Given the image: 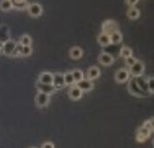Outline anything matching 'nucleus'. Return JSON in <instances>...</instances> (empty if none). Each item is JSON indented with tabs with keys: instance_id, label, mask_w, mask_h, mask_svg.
<instances>
[{
	"instance_id": "1",
	"label": "nucleus",
	"mask_w": 154,
	"mask_h": 148,
	"mask_svg": "<svg viewBox=\"0 0 154 148\" xmlns=\"http://www.w3.org/2000/svg\"><path fill=\"white\" fill-rule=\"evenodd\" d=\"M128 91L134 95L135 96H138V97H143L145 96L144 92L141 89L140 86L138 85L137 81H136V79L133 77L132 79H130L129 80V83L128 86Z\"/></svg>"
},
{
	"instance_id": "14",
	"label": "nucleus",
	"mask_w": 154,
	"mask_h": 148,
	"mask_svg": "<svg viewBox=\"0 0 154 148\" xmlns=\"http://www.w3.org/2000/svg\"><path fill=\"white\" fill-rule=\"evenodd\" d=\"M53 78H54V73L48 72V71H44L38 76V82L42 84L52 85L53 84Z\"/></svg>"
},
{
	"instance_id": "9",
	"label": "nucleus",
	"mask_w": 154,
	"mask_h": 148,
	"mask_svg": "<svg viewBox=\"0 0 154 148\" xmlns=\"http://www.w3.org/2000/svg\"><path fill=\"white\" fill-rule=\"evenodd\" d=\"M151 131L149 129H147L146 128L141 127L136 132V140L140 143H143V142H145L150 137H151Z\"/></svg>"
},
{
	"instance_id": "25",
	"label": "nucleus",
	"mask_w": 154,
	"mask_h": 148,
	"mask_svg": "<svg viewBox=\"0 0 154 148\" xmlns=\"http://www.w3.org/2000/svg\"><path fill=\"white\" fill-rule=\"evenodd\" d=\"M31 43H32L31 38L27 34L22 35V37L20 38V39H19V44H21L23 46H31Z\"/></svg>"
},
{
	"instance_id": "3",
	"label": "nucleus",
	"mask_w": 154,
	"mask_h": 148,
	"mask_svg": "<svg viewBox=\"0 0 154 148\" xmlns=\"http://www.w3.org/2000/svg\"><path fill=\"white\" fill-rule=\"evenodd\" d=\"M119 30V25L118 23L113 20H107L103 21L102 25V32L110 35L112 32Z\"/></svg>"
},
{
	"instance_id": "10",
	"label": "nucleus",
	"mask_w": 154,
	"mask_h": 148,
	"mask_svg": "<svg viewBox=\"0 0 154 148\" xmlns=\"http://www.w3.org/2000/svg\"><path fill=\"white\" fill-rule=\"evenodd\" d=\"M98 61L103 66H110L114 63V57L109 53L103 52L98 56Z\"/></svg>"
},
{
	"instance_id": "29",
	"label": "nucleus",
	"mask_w": 154,
	"mask_h": 148,
	"mask_svg": "<svg viewBox=\"0 0 154 148\" xmlns=\"http://www.w3.org/2000/svg\"><path fill=\"white\" fill-rule=\"evenodd\" d=\"M136 61H137V59H135L133 55L132 56H130V57H128V58H126V59H125V63L127 64V66H128L129 68L135 64Z\"/></svg>"
},
{
	"instance_id": "21",
	"label": "nucleus",
	"mask_w": 154,
	"mask_h": 148,
	"mask_svg": "<svg viewBox=\"0 0 154 148\" xmlns=\"http://www.w3.org/2000/svg\"><path fill=\"white\" fill-rule=\"evenodd\" d=\"M71 73H72V76H73V78H74L75 84L78 83V82H79V81L82 80L83 79H85V78H84V73H83V71H82L81 70L76 69V70L72 71Z\"/></svg>"
},
{
	"instance_id": "30",
	"label": "nucleus",
	"mask_w": 154,
	"mask_h": 148,
	"mask_svg": "<svg viewBox=\"0 0 154 148\" xmlns=\"http://www.w3.org/2000/svg\"><path fill=\"white\" fill-rule=\"evenodd\" d=\"M41 148H54V145L51 142H45L41 146Z\"/></svg>"
},
{
	"instance_id": "19",
	"label": "nucleus",
	"mask_w": 154,
	"mask_h": 148,
	"mask_svg": "<svg viewBox=\"0 0 154 148\" xmlns=\"http://www.w3.org/2000/svg\"><path fill=\"white\" fill-rule=\"evenodd\" d=\"M110 44L113 45H118L122 41V34L120 33L119 30L114 31L110 35Z\"/></svg>"
},
{
	"instance_id": "20",
	"label": "nucleus",
	"mask_w": 154,
	"mask_h": 148,
	"mask_svg": "<svg viewBox=\"0 0 154 148\" xmlns=\"http://www.w3.org/2000/svg\"><path fill=\"white\" fill-rule=\"evenodd\" d=\"M13 4V7L18 9V10H24L26 8H28L29 6V2L27 1H22V0H15V1H12Z\"/></svg>"
},
{
	"instance_id": "15",
	"label": "nucleus",
	"mask_w": 154,
	"mask_h": 148,
	"mask_svg": "<svg viewBox=\"0 0 154 148\" xmlns=\"http://www.w3.org/2000/svg\"><path fill=\"white\" fill-rule=\"evenodd\" d=\"M75 85L78 87H79L82 90V92L90 91L94 88V83L91 80H88V79H83L82 80H80L79 82L76 83Z\"/></svg>"
},
{
	"instance_id": "5",
	"label": "nucleus",
	"mask_w": 154,
	"mask_h": 148,
	"mask_svg": "<svg viewBox=\"0 0 154 148\" xmlns=\"http://www.w3.org/2000/svg\"><path fill=\"white\" fill-rule=\"evenodd\" d=\"M16 45L17 43L12 39H9L5 43H3V52L2 54H4L5 55L7 56H13L15 48H16Z\"/></svg>"
},
{
	"instance_id": "32",
	"label": "nucleus",
	"mask_w": 154,
	"mask_h": 148,
	"mask_svg": "<svg viewBox=\"0 0 154 148\" xmlns=\"http://www.w3.org/2000/svg\"><path fill=\"white\" fill-rule=\"evenodd\" d=\"M3 52V42L0 41V54H2Z\"/></svg>"
},
{
	"instance_id": "4",
	"label": "nucleus",
	"mask_w": 154,
	"mask_h": 148,
	"mask_svg": "<svg viewBox=\"0 0 154 148\" xmlns=\"http://www.w3.org/2000/svg\"><path fill=\"white\" fill-rule=\"evenodd\" d=\"M28 12H29V14L31 17L37 18V17H39L42 14V13H43V7L38 3H32V4H29V6H28Z\"/></svg>"
},
{
	"instance_id": "27",
	"label": "nucleus",
	"mask_w": 154,
	"mask_h": 148,
	"mask_svg": "<svg viewBox=\"0 0 154 148\" xmlns=\"http://www.w3.org/2000/svg\"><path fill=\"white\" fill-rule=\"evenodd\" d=\"M146 85H147V89H148L149 93L152 95L154 92V79H153V77H150V78H148V80H147V82H146Z\"/></svg>"
},
{
	"instance_id": "33",
	"label": "nucleus",
	"mask_w": 154,
	"mask_h": 148,
	"mask_svg": "<svg viewBox=\"0 0 154 148\" xmlns=\"http://www.w3.org/2000/svg\"><path fill=\"white\" fill-rule=\"evenodd\" d=\"M30 148H36V147H30Z\"/></svg>"
},
{
	"instance_id": "12",
	"label": "nucleus",
	"mask_w": 154,
	"mask_h": 148,
	"mask_svg": "<svg viewBox=\"0 0 154 148\" xmlns=\"http://www.w3.org/2000/svg\"><path fill=\"white\" fill-rule=\"evenodd\" d=\"M36 87H37V89L38 92L40 93H44V94H46L48 96H51L52 94L54 93L55 89L54 87H53V85H47V84H42L40 82H37L36 84Z\"/></svg>"
},
{
	"instance_id": "23",
	"label": "nucleus",
	"mask_w": 154,
	"mask_h": 148,
	"mask_svg": "<svg viewBox=\"0 0 154 148\" xmlns=\"http://www.w3.org/2000/svg\"><path fill=\"white\" fill-rule=\"evenodd\" d=\"M13 8V4H12V1L10 0H3L0 2V9L2 11H9Z\"/></svg>"
},
{
	"instance_id": "16",
	"label": "nucleus",
	"mask_w": 154,
	"mask_h": 148,
	"mask_svg": "<svg viewBox=\"0 0 154 148\" xmlns=\"http://www.w3.org/2000/svg\"><path fill=\"white\" fill-rule=\"evenodd\" d=\"M83 55V50L79 46H73L69 50V56L73 60H79Z\"/></svg>"
},
{
	"instance_id": "2",
	"label": "nucleus",
	"mask_w": 154,
	"mask_h": 148,
	"mask_svg": "<svg viewBox=\"0 0 154 148\" xmlns=\"http://www.w3.org/2000/svg\"><path fill=\"white\" fill-rule=\"evenodd\" d=\"M144 69H145V67H144L143 63L137 60L136 63L129 68L128 72L134 78H138L143 75V73L144 72Z\"/></svg>"
},
{
	"instance_id": "8",
	"label": "nucleus",
	"mask_w": 154,
	"mask_h": 148,
	"mask_svg": "<svg viewBox=\"0 0 154 148\" xmlns=\"http://www.w3.org/2000/svg\"><path fill=\"white\" fill-rule=\"evenodd\" d=\"M130 74L128 72V70L127 69H119L115 73V80L118 83H124L127 82L129 80Z\"/></svg>"
},
{
	"instance_id": "17",
	"label": "nucleus",
	"mask_w": 154,
	"mask_h": 148,
	"mask_svg": "<svg viewBox=\"0 0 154 148\" xmlns=\"http://www.w3.org/2000/svg\"><path fill=\"white\" fill-rule=\"evenodd\" d=\"M97 41L102 46H107L110 45V35L101 32L97 37Z\"/></svg>"
},
{
	"instance_id": "6",
	"label": "nucleus",
	"mask_w": 154,
	"mask_h": 148,
	"mask_svg": "<svg viewBox=\"0 0 154 148\" xmlns=\"http://www.w3.org/2000/svg\"><path fill=\"white\" fill-rule=\"evenodd\" d=\"M53 87H54L55 90L63 89L65 87L64 83V79H63V73L62 72H55L54 73V78H53Z\"/></svg>"
},
{
	"instance_id": "13",
	"label": "nucleus",
	"mask_w": 154,
	"mask_h": 148,
	"mask_svg": "<svg viewBox=\"0 0 154 148\" xmlns=\"http://www.w3.org/2000/svg\"><path fill=\"white\" fill-rule=\"evenodd\" d=\"M101 75V70L97 66H91L88 70L87 73V79L88 80H94L98 79Z\"/></svg>"
},
{
	"instance_id": "22",
	"label": "nucleus",
	"mask_w": 154,
	"mask_h": 148,
	"mask_svg": "<svg viewBox=\"0 0 154 148\" xmlns=\"http://www.w3.org/2000/svg\"><path fill=\"white\" fill-rule=\"evenodd\" d=\"M63 79H64V83L65 86H73L75 85V80L72 76L71 71H67L63 73Z\"/></svg>"
},
{
	"instance_id": "28",
	"label": "nucleus",
	"mask_w": 154,
	"mask_h": 148,
	"mask_svg": "<svg viewBox=\"0 0 154 148\" xmlns=\"http://www.w3.org/2000/svg\"><path fill=\"white\" fill-rule=\"evenodd\" d=\"M143 127L149 129L151 132H152V131H153V120H152H152H147V121L143 123Z\"/></svg>"
},
{
	"instance_id": "24",
	"label": "nucleus",
	"mask_w": 154,
	"mask_h": 148,
	"mask_svg": "<svg viewBox=\"0 0 154 148\" xmlns=\"http://www.w3.org/2000/svg\"><path fill=\"white\" fill-rule=\"evenodd\" d=\"M120 56L124 57L125 59L126 58H128L130 56H132L133 55V51L131 48L128 47V46H123L121 49H120Z\"/></svg>"
},
{
	"instance_id": "18",
	"label": "nucleus",
	"mask_w": 154,
	"mask_h": 148,
	"mask_svg": "<svg viewBox=\"0 0 154 148\" xmlns=\"http://www.w3.org/2000/svg\"><path fill=\"white\" fill-rule=\"evenodd\" d=\"M140 14H141L140 10L134 6V7H129L128 8L127 15L130 20H136L140 17Z\"/></svg>"
},
{
	"instance_id": "11",
	"label": "nucleus",
	"mask_w": 154,
	"mask_h": 148,
	"mask_svg": "<svg viewBox=\"0 0 154 148\" xmlns=\"http://www.w3.org/2000/svg\"><path fill=\"white\" fill-rule=\"evenodd\" d=\"M68 95H69V97L71 100L77 101V100H79V99L81 98V96H82V95H83V92H82V90H81L79 87H78L76 85H73V86H71V87L69 88Z\"/></svg>"
},
{
	"instance_id": "26",
	"label": "nucleus",
	"mask_w": 154,
	"mask_h": 148,
	"mask_svg": "<svg viewBox=\"0 0 154 148\" xmlns=\"http://www.w3.org/2000/svg\"><path fill=\"white\" fill-rule=\"evenodd\" d=\"M32 54V47L31 46H22V50H21V54L20 56H29Z\"/></svg>"
},
{
	"instance_id": "31",
	"label": "nucleus",
	"mask_w": 154,
	"mask_h": 148,
	"mask_svg": "<svg viewBox=\"0 0 154 148\" xmlns=\"http://www.w3.org/2000/svg\"><path fill=\"white\" fill-rule=\"evenodd\" d=\"M126 3L129 5V7H134L136 5V4L138 3V1H131V0H129V1H126Z\"/></svg>"
},
{
	"instance_id": "7",
	"label": "nucleus",
	"mask_w": 154,
	"mask_h": 148,
	"mask_svg": "<svg viewBox=\"0 0 154 148\" xmlns=\"http://www.w3.org/2000/svg\"><path fill=\"white\" fill-rule=\"evenodd\" d=\"M49 101H50V96L44 94V93L38 92V94L35 97V103H36L37 106L39 108L45 107L49 104Z\"/></svg>"
}]
</instances>
